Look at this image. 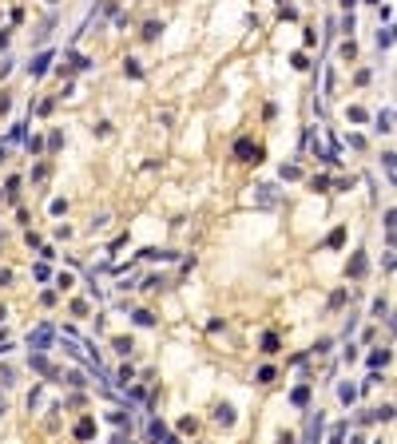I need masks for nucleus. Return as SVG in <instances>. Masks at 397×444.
I'll list each match as a JSON object with an SVG mask.
<instances>
[{
    "label": "nucleus",
    "mask_w": 397,
    "mask_h": 444,
    "mask_svg": "<svg viewBox=\"0 0 397 444\" xmlns=\"http://www.w3.org/2000/svg\"><path fill=\"white\" fill-rule=\"evenodd\" d=\"M234 155H238V159H247V163H251V159L258 163V159H262V147H254L251 139H242V143L234 147Z\"/></svg>",
    "instance_id": "obj_1"
},
{
    "label": "nucleus",
    "mask_w": 397,
    "mask_h": 444,
    "mask_svg": "<svg viewBox=\"0 0 397 444\" xmlns=\"http://www.w3.org/2000/svg\"><path fill=\"white\" fill-rule=\"evenodd\" d=\"M48 337H52V325H40V329L28 337V345H32V349H48Z\"/></svg>",
    "instance_id": "obj_2"
},
{
    "label": "nucleus",
    "mask_w": 397,
    "mask_h": 444,
    "mask_svg": "<svg viewBox=\"0 0 397 444\" xmlns=\"http://www.w3.org/2000/svg\"><path fill=\"white\" fill-rule=\"evenodd\" d=\"M215 421H219V425H234V408H230V405H219Z\"/></svg>",
    "instance_id": "obj_3"
},
{
    "label": "nucleus",
    "mask_w": 397,
    "mask_h": 444,
    "mask_svg": "<svg viewBox=\"0 0 397 444\" xmlns=\"http://www.w3.org/2000/svg\"><path fill=\"white\" fill-rule=\"evenodd\" d=\"M48 64H52V56H48V52H40V56H36V64H32V76H44V72H48Z\"/></svg>",
    "instance_id": "obj_4"
},
{
    "label": "nucleus",
    "mask_w": 397,
    "mask_h": 444,
    "mask_svg": "<svg viewBox=\"0 0 397 444\" xmlns=\"http://www.w3.org/2000/svg\"><path fill=\"white\" fill-rule=\"evenodd\" d=\"M91 432H96V425H91V421H80V425H76V436H80V440H87Z\"/></svg>",
    "instance_id": "obj_5"
},
{
    "label": "nucleus",
    "mask_w": 397,
    "mask_h": 444,
    "mask_svg": "<svg viewBox=\"0 0 397 444\" xmlns=\"http://www.w3.org/2000/svg\"><path fill=\"white\" fill-rule=\"evenodd\" d=\"M350 274H354V278H361V274H365V258H361V254L350 262Z\"/></svg>",
    "instance_id": "obj_6"
},
{
    "label": "nucleus",
    "mask_w": 397,
    "mask_h": 444,
    "mask_svg": "<svg viewBox=\"0 0 397 444\" xmlns=\"http://www.w3.org/2000/svg\"><path fill=\"white\" fill-rule=\"evenodd\" d=\"M262 353H278V337H274V333L262 337Z\"/></svg>",
    "instance_id": "obj_7"
},
{
    "label": "nucleus",
    "mask_w": 397,
    "mask_h": 444,
    "mask_svg": "<svg viewBox=\"0 0 397 444\" xmlns=\"http://www.w3.org/2000/svg\"><path fill=\"white\" fill-rule=\"evenodd\" d=\"M310 401V389H306V385H298V389H294V405H306Z\"/></svg>",
    "instance_id": "obj_8"
},
{
    "label": "nucleus",
    "mask_w": 397,
    "mask_h": 444,
    "mask_svg": "<svg viewBox=\"0 0 397 444\" xmlns=\"http://www.w3.org/2000/svg\"><path fill=\"white\" fill-rule=\"evenodd\" d=\"M159 32H163V28H159V24H155V20H151V24H147V28H143V40H155V36H159Z\"/></svg>",
    "instance_id": "obj_9"
},
{
    "label": "nucleus",
    "mask_w": 397,
    "mask_h": 444,
    "mask_svg": "<svg viewBox=\"0 0 397 444\" xmlns=\"http://www.w3.org/2000/svg\"><path fill=\"white\" fill-rule=\"evenodd\" d=\"M389 123H393V111H381V115H377V127L389 131Z\"/></svg>",
    "instance_id": "obj_10"
},
{
    "label": "nucleus",
    "mask_w": 397,
    "mask_h": 444,
    "mask_svg": "<svg viewBox=\"0 0 397 444\" xmlns=\"http://www.w3.org/2000/svg\"><path fill=\"white\" fill-rule=\"evenodd\" d=\"M385 361H389V349H381V353H374V357H370V365H374V369H377V365H385Z\"/></svg>",
    "instance_id": "obj_11"
},
{
    "label": "nucleus",
    "mask_w": 397,
    "mask_h": 444,
    "mask_svg": "<svg viewBox=\"0 0 397 444\" xmlns=\"http://www.w3.org/2000/svg\"><path fill=\"white\" fill-rule=\"evenodd\" d=\"M270 381H274V369H270V365H266V369H258V385H270Z\"/></svg>",
    "instance_id": "obj_12"
},
{
    "label": "nucleus",
    "mask_w": 397,
    "mask_h": 444,
    "mask_svg": "<svg viewBox=\"0 0 397 444\" xmlns=\"http://www.w3.org/2000/svg\"><path fill=\"white\" fill-rule=\"evenodd\" d=\"M338 393H342V401H354V397H357V389H354V385H342Z\"/></svg>",
    "instance_id": "obj_13"
},
{
    "label": "nucleus",
    "mask_w": 397,
    "mask_h": 444,
    "mask_svg": "<svg viewBox=\"0 0 397 444\" xmlns=\"http://www.w3.org/2000/svg\"><path fill=\"white\" fill-rule=\"evenodd\" d=\"M135 321H139V325H155V317H151L147 309H139V313H135Z\"/></svg>",
    "instance_id": "obj_14"
},
{
    "label": "nucleus",
    "mask_w": 397,
    "mask_h": 444,
    "mask_svg": "<svg viewBox=\"0 0 397 444\" xmlns=\"http://www.w3.org/2000/svg\"><path fill=\"white\" fill-rule=\"evenodd\" d=\"M342 436H346V425H338V428H334V436H330V444H342Z\"/></svg>",
    "instance_id": "obj_15"
}]
</instances>
